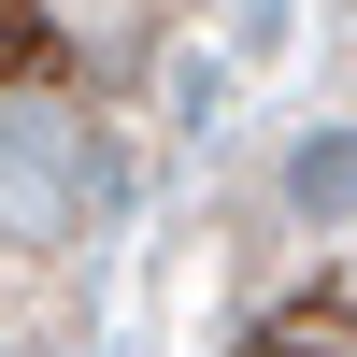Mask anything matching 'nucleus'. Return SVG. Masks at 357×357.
<instances>
[{
    "label": "nucleus",
    "mask_w": 357,
    "mask_h": 357,
    "mask_svg": "<svg viewBox=\"0 0 357 357\" xmlns=\"http://www.w3.org/2000/svg\"><path fill=\"white\" fill-rule=\"evenodd\" d=\"M286 215H301L314 243L357 229V129H301V143H286Z\"/></svg>",
    "instance_id": "f03ea898"
},
{
    "label": "nucleus",
    "mask_w": 357,
    "mask_h": 357,
    "mask_svg": "<svg viewBox=\"0 0 357 357\" xmlns=\"http://www.w3.org/2000/svg\"><path fill=\"white\" fill-rule=\"evenodd\" d=\"M72 172H86V129H72V114H57V100H0V215H15V229H57Z\"/></svg>",
    "instance_id": "f257e3e1"
}]
</instances>
